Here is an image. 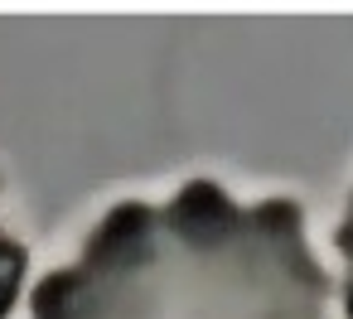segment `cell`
I'll use <instances>...</instances> for the list:
<instances>
[{"mask_svg": "<svg viewBox=\"0 0 353 319\" xmlns=\"http://www.w3.org/2000/svg\"><path fill=\"white\" fill-rule=\"evenodd\" d=\"M232 223H237L232 198H228L218 184H208V179H194V184L170 203V227H174L184 242H194V247H208V242L228 237Z\"/></svg>", "mask_w": 353, "mask_h": 319, "instance_id": "obj_1", "label": "cell"}, {"mask_svg": "<svg viewBox=\"0 0 353 319\" xmlns=\"http://www.w3.org/2000/svg\"><path fill=\"white\" fill-rule=\"evenodd\" d=\"M348 319H353V290H348Z\"/></svg>", "mask_w": 353, "mask_h": 319, "instance_id": "obj_5", "label": "cell"}, {"mask_svg": "<svg viewBox=\"0 0 353 319\" xmlns=\"http://www.w3.org/2000/svg\"><path fill=\"white\" fill-rule=\"evenodd\" d=\"M20 276H25V251L15 242H0V319H6V309L15 305Z\"/></svg>", "mask_w": 353, "mask_h": 319, "instance_id": "obj_4", "label": "cell"}, {"mask_svg": "<svg viewBox=\"0 0 353 319\" xmlns=\"http://www.w3.org/2000/svg\"><path fill=\"white\" fill-rule=\"evenodd\" d=\"M73 305H78V276L73 271H54L34 290V319H68Z\"/></svg>", "mask_w": 353, "mask_h": 319, "instance_id": "obj_3", "label": "cell"}, {"mask_svg": "<svg viewBox=\"0 0 353 319\" xmlns=\"http://www.w3.org/2000/svg\"><path fill=\"white\" fill-rule=\"evenodd\" d=\"M145 232H150V208L126 203V208H117V213L97 227V237H92V247H88V261H92V266L136 261V256H145Z\"/></svg>", "mask_w": 353, "mask_h": 319, "instance_id": "obj_2", "label": "cell"}]
</instances>
